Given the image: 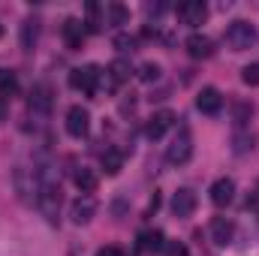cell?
<instances>
[{"label":"cell","instance_id":"obj_22","mask_svg":"<svg viewBox=\"0 0 259 256\" xmlns=\"http://www.w3.org/2000/svg\"><path fill=\"white\" fill-rule=\"evenodd\" d=\"M109 24H127L130 21V12L121 6V3H109Z\"/></svg>","mask_w":259,"mask_h":256},{"label":"cell","instance_id":"obj_2","mask_svg":"<svg viewBox=\"0 0 259 256\" xmlns=\"http://www.w3.org/2000/svg\"><path fill=\"white\" fill-rule=\"evenodd\" d=\"M100 81H103V72H100V66H94V64L78 66V69L69 72V88L81 91L84 97H94L100 91Z\"/></svg>","mask_w":259,"mask_h":256},{"label":"cell","instance_id":"obj_7","mask_svg":"<svg viewBox=\"0 0 259 256\" xmlns=\"http://www.w3.org/2000/svg\"><path fill=\"white\" fill-rule=\"evenodd\" d=\"M172 124H175V112L163 109V112H157V115L148 118V124H145V136H148V139H163L166 130L172 127Z\"/></svg>","mask_w":259,"mask_h":256},{"label":"cell","instance_id":"obj_4","mask_svg":"<svg viewBox=\"0 0 259 256\" xmlns=\"http://www.w3.org/2000/svg\"><path fill=\"white\" fill-rule=\"evenodd\" d=\"M226 42H229L232 52H244V49H250V46L256 42V30H253V24H250V21H232L229 30H226Z\"/></svg>","mask_w":259,"mask_h":256},{"label":"cell","instance_id":"obj_3","mask_svg":"<svg viewBox=\"0 0 259 256\" xmlns=\"http://www.w3.org/2000/svg\"><path fill=\"white\" fill-rule=\"evenodd\" d=\"M190 157H193V136H190V130L187 127H181L178 130V136L172 139L169 151H166V160H169L172 166H184Z\"/></svg>","mask_w":259,"mask_h":256},{"label":"cell","instance_id":"obj_23","mask_svg":"<svg viewBox=\"0 0 259 256\" xmlns=\"http://www.w3.org/2000/svg\"><path fill=\"white\" fill-rule=\"evenodd\" d=\"M253 118V106L250 103H235V124L241 127V124H247Z\"/></svg>","mask_w":259,"mask_h":256},{"label":"cell","instance_id":"obj_11","mask_svg":"<svg viewBox=\"0 0 259 256\" xmlns=\"http://www.w3.org/2000/svg\"><path fill=\"white\" fill-rule=\"evenodd\" d=\"M208 193H211V202H214L217 208H223V205H229V202L235 199V181H232V178H217Z\"/></svg>","mask_w":259,"mask_h":256},{"label":"cell","instance_id":"obj_29","mask_svg":"<svg viewBox=\"0 0 259 256\" xmlns=\"http://www.w3.org/2000/svg\"><path fill=\"white\" fill-rule=\"evenodd\" d=\"M97 256H127V250H121V247H115V244H109V247H100Z\"/></svg>","mask_w":259,"mask_h":256},{"label":"cell","instance_id":"obj_13","mask_svg":"<svg viewBox=\"0 0 259 256\" xmlns=\"http://www.w3.org/2000/svg\"><path fill=\"white\" fill-rule=\"evenodd\" d=\"M193 211H196V193L187 190V187L175 190V196H172V214L175 217H190Z\"/></svg>","mask_w":259,"mask_h":256},{"label":"cell","instance_id":"obj_8","mask_svg":"<svg viewBox=\"0 0 259 256\" xmlns=\"http://www.w3.org/2000/svg\"><path fill=\"white\" fill-rule=\"evenodd\" d=\"M178 18H181L184 24L196 27V24H202V21L208 18V6H205L202 0H184V3L178 6Z\"/></svg>","mask_w":259,"mask_h":256},{"label":"cell","instance_id":"obj_14","mask_svg":"<svg viewBox=\"0 0 259 256\" xmlns=\"http://www.w3.org/2000/svg\"><path fill=\"white\" fill-rule=\"evenodd\" d=\"M232 235H235L232 220H226V217H214V220H211V238H214V244H217V247L232 244Z\"/></svg>","mask_w":259,"mask_h":256},{"label":"cell","instance_id":"obj_21","mask_svg":"<svg viewBox=\"0 0 259 256\" xmlns=\"http://www.w3.org/2000/svg\"><path fill=\"white\" fill-rule=\"evenodd\" d=\"M18 81H15V72L12 69H0V94L9 100V94H15Z\"/></svg>","mask_w":259,"mask_h":256},{"label":"cell","instance_id":"obj_16","mask_svg":"<svg viewBox=\"0 0 259 256\" xmlns=\"http://www.w3.org/2000/svg\"><path fill=\"white\" fill-rule=\"evenodd\" d=\"M84 36H88L84 21H78V18H66V21H64V39H66V46H69V49H81Z\"/></svg>","mask_w":259,"mask_h":256},{"label":"cell","instance_id":"obj_19","mask_svg":"<svg viewBox=\"0 0 259 256\" xmlns=\"http://www.w3.org/2000/svg\"><path fill=\"white\" fill-rule=\"evenodd\" d=\"M103 169H106V175H118L124 169V151L121 148H109L103 154Z\"/></svg>","mask_w":259,"mask_h":256},{"label":"cell","instance_id":"obj_10","mask_svg":"<svg viewBox=\"0 0 259 256\" xmlns=\"http://www.w3.org/2000/svg\"><path fill=\"white\" fill-rule=\"evenodd\" d=\"M184 49H187V55L196 58V61L214 55V42H211V36H205V33H190L187 42H184Z\"/></svg>","mask_w":259,"mask_h":256},{"label":"cell","instance_id":"obj_6","mask_svg":"<svg viewBox=\"0 0 259 256\" xmlns=\"http://www.w3.org/2000/svg\"><path fill=\"white\" fill-rule=\"evenodd\" d=\"M94 214H97V199H94V196H78V199L69 205V220H72L75 226L91 223Z\"/></svg>","mask_w":259,"mask_h":256},{"label":"cell","instance_id":"obj_25","mask_svg":"<svg viewBox=\"0 0 259 256\" xmlns=\"http://www.w3.org/2000/svg\"><path fill=\"white\" fill-rule=\"evenodd\" d=\"M115 49L124 52V55H127V52H136V36H130V33H118V36H115Z\"/></svg>","mask_w":259,"mask_h":256},{"label":"cell","instance_id":"obj_17","mask_svg":"<svg viewBox=\"0 0 259 256\" xmlns=\"http://www.w3.org/2000/svg\"><path fill=\"white\" fill-rule=\"evenodd\" d=\"M36 39H39V18H24L21 21V49L24 52H30L33 46H36Z\"/></svg>","mask_w":259,"mask_h":256},{"label":"cell","instance_id":"obj_20","mask_svg":"<svg viewBox=\"0 0 259 256\" xmlns=\"http://www.w3.org/2000/svg\"><path fill=\"white\" fill-rule=\"evenodd\" d=\"M130 61H124V58H118V61H112L109 64V78L115 81V84H121V81H127L130 78Z\"/></svg>","mask_w":259,"mask_h":256},{"label":"cell","instance_id":"obj_1","mask_svg":"<svg viewBox=\"0 0 259 256\" xmlns=\"http://www.w3.org/2000/svg\"><path fill=\"white\" fill-rule=\"evenodd\" d=\"M36 208H39V214L49 223H58V214H61V187L52 178H42L36 184Z\"/></svg>","mask_w":259,"mask_h":256},{"label":"cell","instance_id":"obj_12","mask_svg":"<svg viewBox=\"0 0 259 256\" xmlns=\"http://www.w3.org/2000/svg\"><path fill=\"white\" fill-rule=\"evenodd\" d=\"M30 112L39 115V118H46L52 112V91H49V84H36L30 91Z\"/></svg>","mask_w":259,"mask_h":256},{"label":"cell","instance_id":"obj_18","mask_svg":"<svg viewBox=\"0 0 259 256\" xmlns=\"http://www.w3.org/2000/svg\"><path fill=\"white\" fill-rule=\"evenodd\" d=\"M72 181H75V187L84 193V196H91V193L97 190V184H100L97 172H94V169H84V166H81V169L75 172V178H72Z\"/></svg>","mask_w":259,"mask_h":256},{"label":"cell","instance_id":"obj_27","mask_svg":"<svg viewBox=\"0 0 259 256\" xmlns=\"http://www.w3.org/2000/svg\"><path fill=\"white\" fill-rule=\"evenodd\" d=\"M232 145H235V154H244V151H253V136H241V133H238Z\"/></svg>","mask_w":259,"mask_h":256},{"label":"cell","instance_id":"obj_28","mask_svg":"<svg viewBox=\"0 0 259 256\" xmlns=\"http://www.w3.org/2000/svg\"><path fill=\"white\" fill-rule=\"evenodd\" d=\"M166 256H190V250L181 244V241H166V250H163Z\"/></svg>","mask_w":259,"mask_h":256},{"label":"cell","instance_id":"obj_15","mask_svg":"<svg viewBox=\"0 0 259 256\" xmlns=\"http://www.w3.org/2000/svg\"><path fill=\"white\" fill-rule=\"evenodd\" d=\"M139 250L142 253H163L166 250V235L160 229H145L139 235Z\"/></svg>","mask_w":259,"mask_h":256},{"label":"cell","instance_id":"obj_30","mask_svg":"<svg viewBox=\"0 0 259 256\" xmlns=\"http://www.w3.org/2000/svg\"><path fill=\"white\" fill-rule=\"evenodd\" d=\"M0 36H3V24H0Z\"/></svg>","mask_w":259,"mask_h":256},{"label":"cell","instance_id":"obj_9","mask_svg":"<svg viewBox=\"0 0 259 256\" xmlns=\"http://www.w3.org/2000/svg\"><path fill=\"white\" fill-rule=\"evenodd\" d=\"M196 106H199L202 115H217L223 109V94L217 88H202L199 97H196Z\"/></svg>","mask_w":259,"mask_h":256},{"label":"cell","instance_id":"obj_26","mask_svg":"<svg viewBox=\"0 0 259 256\" xmlns=\"http://www.w3.org/2000/svg\"><path fill=\"white\" fill-rule=\"evenodd\" d=\"M139 78H142V81H148V84H151V81H157V78H160V66H157V64H145V66H142V72H139Z\"/></svg>","mask_w":259,"mask_h":256},{"label":"cell","instance_id":"obj_24","mask_svg":"<svg viewBox=\"0 0 259 256\" xmlns=\"http://www.w3.org/2000/svg\"><path fill=\"white\" fill-rule=\"evenodd\" d=\"M241 81L244 84H250V88H256L259 84V64H247L241 69Z\"/></svg>","mask_w":259,"mask_h":256},{"label":"cell","instance_id":"obj_5","mask_svg":"<svg viewBox=\"0 0 259 256\" xmlns=\"http://www.w3.org/2000/svg\"><path fill=\"white\" fill-rule=\"evenodd\" d=\"M88 130H91V115H88V109H84V106H69V112H66V133H69L72 139H84Z\"/></svg>","mask_w":259,"mask_h":256}]
</instances>
